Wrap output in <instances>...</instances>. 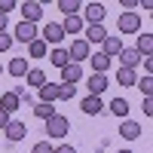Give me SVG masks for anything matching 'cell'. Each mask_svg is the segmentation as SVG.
I'll use <instances>...</instances> for the list:
<instances>
[{
    "mask_svg": "<svg viewBox=\"0 0 153 153\" xmlns=\"http://www.w3.org/2000/svg\"><path fill=\"white\" fill-rule=\"evenodd\" d=\"M68 132H71V123H68V117L55 113V117H49V120H46V135H49V138H65Z\"/></svg>",
    "mask_w": 153,
    "mask_h": 153,
    "instance_id": "cell-1",
    "label": "cell"
},
{
    "mask_svg": "<svg viewBox=\"0 0 153 153\" xmlns=\"http://www.w3.org/2000/svg\"><path fill=\"white\" fill-rule=\"evenodd\" d=\"M22 9V22H31V25H37L43 19V3L40 0H25V3L19 6Z\"/></svg>",
    "mask_w": 153,
    "mask_h": 153,
    "instance_id": "cell-2",
    "label": "cell"
},
{
    "mask_svg": "<svg viewBox=\"0 0 153 153\" xmlns=\"http://www.w3.org/2000/svg\"><path fill=\"white\" fill-rule=\"evenodd\" d=\"M117 28H120V34H138L141 31V16H138V12H123Z\"/></svg>",
    "mask_w": 153,
    "mask_h": 153,
    "instance_id": "cell-3",
    "label": "cell"
},
{
    "mask_svg": "<svg viewBox=\"0 0 153 153\" xmlns=\"http://www.w3.org/2000/svg\"><path fill=\"white\" fill-rule=\"evenodd\" d=\"M37 37H40V34H37V25H31V22H19V25H16V34H12V40L31 46Z\"/></svg>",
    "mask_w": 153,
    "mask_h": 153,
    "instance_id": "cell-4",
    "label": "cell"
},
{
    "mask_svg": "<svg viewBox=\"0 0 153 153\" xmlns=\"http://www.w3.org/2000/svg\"><path fill=\"white\" fill-rule=\"evenodd\" d=\"M40 40L49 46V43H61V40H65V31H61V25L58 22H49V25H43V37H40Z\"/></svg>",
    "mask_w": 153,
    "mask_h": 153,
    "instance_id": "cell-5",
    "label": "cell"
},
{
    "mask_svg": "<svg viewBox=\"0 0 153 153\" xmlns=\"http://www.w3.org/2000/svg\"><path fill=\"white\" fill-rule=\"evenodd\" d=\"M83 12H86V22H89V25H101V22H104V16H107L104 3H86Z\"/></svg>",
    "mask_w": 153,
    "mask_h": 153,
    "instance_id": "cell-6",
    "label": "cell"
},
{
    "mask_svg": "<svg viewBox=\"0 0 153 153\" xmlns=\"http://www.w3.org/2000/svg\"><path fill=\"white\" fill-rule=\"evenodd\" d=\"M68 58L74 61V65L86 61V58H89V43H86V40H74V43H71V49H68Z\"/></svg>",
    "mask_w": 153,
    "mask_h": 153,
    "instance_id": "cell-7",
    "label": "cell"
},
{
    "mask_svg": "<svg viewBox=\"0 0 153 153\" xmlns=\"http://www.w3.org/2000/svg\"><path fill=\"white\" fill-rule=\"evenodd\" d=\"M80 80H83V68L80 65L71 61V65L61 68V83H65V86H74V83H80Z\"/></svg>",
    "mask_w": 153,
    "mask_h": 153,
    "instance_id": "cell-8",
    "label": "cell"
},
{
    "mask_svg": "<svg viewBox=\"0 0 153 153\" xmlns=\"http://www.w3.org/2000/svg\"><path fill=\"white\" fill-rule=\"evenodd\" d=\"M3 132H6V138H9V141L16 144V141H22V138L28 135V126H25L22 120H9V126H6Z\"/></svg>",
    "mask_w": 153,
    "mask_h": 153,
    "instance_id": "cell-9",
    "label": "cell"
},
{
    "mask_svg": "<svg viewBox=\"0 0 153 153\" xmlns=\"http://www.w3.org/2000/svg\"><path fill=\"white\" fill-rule=\"evenodd\" d=\"M110 83H107V74H92L89 76V95H95V98H101V92H104Z\"/></svg>",
    "mask_w": 153,
    "mask_h": 153,
    "instance_id": "cell-10",
    "label": "cell"
},
{
    "mask_svg": "<svg viewBox=\"0 0 153 153\" xmlns=\"http://www.w3.org/2000/svg\"><path fill=\"white\" fill-rule=\"evenodd\" d=\"M61 25V31H65V37L68 34H80L83 31V16L76 12V16H65V22H58Z\"/></svg>",
    "mask_w": 153,
    "mask_h": 153,
    "instance_id": "cell-11",
    "label": "cell"
},
{
    "mask_svg": "<svg viewBox=\"0 0 153 153\" xmlns=\"http://www.w3.org/2000/svg\"><path fill=\"white\" fill-rule=\"evenodd\" d=\"M117 58L123 61L120 68H129V71H135L138 65H141V55H138V49H123V52H120Z\"/></svg>",
    "mask_w": 153,
    "mask_h": 153,
    "instance_id": "cell-12",
    "label": "cell"
},
{
    "mask_svg": "<svg viewBox=\"0 0 153 153\" xmlns=\"http://www.w3.org/2000/svg\"><path fill=\"white\" fill-rule=\"evenodd\" d=\"M101 46H104V55H107L110 61H113V58H117V55L123 52V40H120V37H110V34L104 37V43H101Z\"/></svg>",
    "mask_w": 153,
    "mask_h": 153,
    "instance_id": "cell-13",
    "label": "cell"
},
{
    "mask_svg": "<svg viewBox=\"0 0 153 153\" xmlns=\"http://www.w3.org/2000/svg\"><path fill=\"white\" fill-rule=\"evenodd\" d=\"M104 37H107V31H104V25H89L86 28V37L83 40L92 46V43H104Z\"/></svg>",
    "mask_w": 153,
    "mask_h": 153,
    "instance_id": "cell-14",
    "label": "cell"
},
{
    "mask_svg": "<svg viewBox=\"0 0 153 153\" xmlns=\"http://www.w3.org/2000/svg\"><path fill=\"white\" fill-rule=\"evenodd\" d=\"M37 92H40L43 104H55V101H58V83H46V86L37 89Z\"/></svg>",
    "mask_w": 153,
    "mask_h": 153,
    "instance_id": "cell-15",
    "label": "cell"
},
{
    "mask_svg": "<svg viewBox=\"0 0 153 153\" xmlns=\"http://www.w3.org/2000/svg\"><path fill=\"white\" fill-rule=\"evenodd\" d=\"M19 104H22V95H16V92H6L3 98H0V110H6L9 117L19 110Z\"/></svg>",
    "mask_w": 153,
    "mask_h": 153,
    "instance_id": "cell-16",
    "label": "cell"
},
{
    "mask_svg": "<svg viewBox=\"0 0 153 153\" xmlns=\"http://www.w3.org/2000/svg\"><path fill=\"white\" fill-rule=\"evenodd\" d=\"M120 135L126 138V141H135V138H141V126L132 123V120H126V123L120 126Z\"/></svg>",
    "mask_w": 153,
    "mask_h": 153,
    "instance_id": "cell-17",
    "label": "cell"
},
{
    "mask_svg": "<svg viewBox=\"0 0 153 153\" xmlns=\"http://www.w3.org/2000/svg\"><path fill=\"white\" fill-rule=\"evenodd\" d=\"M80 110L86 113V117H95V113H101V98H95V95H89V98H83V104H80Z\"/></svg>",
    "mask_w": 153,
    "mask_h": 153,
    "instance_id": "cell-18",
    "label": "cell"
},
{
    "mask_svg": "<svg viewBox=\"0 0 153 153\" xmlns=\"http://www.w3.org/2000/svg\"><path fill=\"white\" fill-rule=\"evenodd\" d=\"M6 71H9L12 76H25V74L31 71V68H28V58H12L9 65H6Z\"/></svg>",
    "mask_w": 153,
    "mask_h": 153,
    "instance_id": "cell-19",
    "label": "cell"
},
{
    "mask_svg": "<svg viewBox=\"0 0 153 153\" xmlns=\"http://www.w3.org/2000/svg\"><path fill=\"white\" fill-rule=\"evenodd\" d=\"M135 49H138V55H141V58H147V55L153 52V34H141Z\"/></svg>",
    "mask_w": 153,
    "mask_h": 153,
    "instance_id": "cell-20",
    "label": "cell"
},
{
    "mask_svg": "<svg viewBox=\"0 0 153 153\" xmlns=\"http://www.w3.org/2000/svg\"><path fill=\"white\" fill-rule=\"evenodd\" d=\"M107 68H110V58L104 52H95L92 55V74H107Z\"/></svg>",
    "mask_w": 153,
    "mask_h": 153,
    "instance_id": "cell-21",
    "label": "cell"
},
{
    "mask_svg": "<svg viewBox=\"0 0 153 153\" xmlns=\"http://www.w3.org/2000/svg\"><path fill=\"white\" fill-rule=\"evenodd\" d=\"M117 83L120 86H135L138 83V74L129 71V68H117Z\"/></svg>",
    "mask_w": 153,
    "mask_h": 153,
    "instance_id": "cell-22",
    "label": "cell"
},
{
    "mask_svg": "<svg viewBox=\"0 0 153 153\" xmlns=\"http://www.w3.org/2000/svg\"><path fill=\"white\" fill-rule=\"evenodd\" d=\"M49 61H52V65L61 71V68H65V65H71V58H68V49H52V52H49Z\"/></svg>",
    "mask_w": 153,
    "mask_h": 153,
    "instance_id": "cell-23",
    "label": "cell"
},
{
    "mask_svg": "<svg viewBox=\"0 0 153 153\" xmlns=\"http://www.w3.org/2000/svg\"><path fill=\"white\" fill-rule=\"evenodd\" d=\"M110 113L120 117V120H126V113H129V101H126V98H113L110 101Z\"/></svg>",
    "mask_w": 153,
    "mask_h": 153,
    "instance_id": "cell-24",
    "label": "cell"
},
{
    "mask_svg": "<svg viewBox=\"0 0 153 153\" xmlns=\"http://www.w3.org/2000/svg\"><path fill=\"white\" fill-rule=\"evenodd\" d=\"M28 52H31V58H46V55H49V46L40 40V37H37V40L28 46Z\"/></svg>",
    "mask_w": 153,
    "mask_h": 153,
    "instance_id": "cell-25",
    "label": "cell"
},
{
    "mask_svg": "<svg viewBox=\"0 0 153 153\" xmlns=\"http://www.w3.org/2000/svg\"><path fill=\"white\" fill-rule=\"evenodd\" d=\"M25 76H28V86H34V89H40V86L49 83V80H46V74H43V71H34V68L25 74Z\"/></svg>",
    "mask_w": 153,
    "mask_h": 153,
    "instance_id": "cell-26",
    "label": "cell"
},
{
    "mask_svg": "<svg viewBox=\"0 0 153 153\" xmlns=\"http://www.w3.org/2000/svg\"><path fill=\"white\" fill-rule=\"evenodd\" d=\"M34 117L49 120V117H55V107H52V104H43V101H37V104H34Z\"/></svg>",
    "mask_w": 153,
    "mask_h": 153,
    "instance_id": "cell-27",
    "label": "cell"
},
{
    "mask_svg": "<svg viewBox=\"0 0 153 153\" xmlns=\"http://www.w3.org/2000/svg\"><path fill=\"white\" fill-rule=\"evenodd\" d=\"M80 6H83L80 0H58V12H65V16H76Z\"/></svg>",
    "mask_w": 153,
    "mask_h": 153,
    "instance_id": "cell-28",
    "label": "cell"
},
{
    "mask_svg": "<svg viewBox=\"0 0 153 153\" xmlns=\"http://www.w3.org/2000/svg\"><path fill=\"white\" fill-rule=\"evenodd\" d=\"M135 86L144 92V98H150V95H153V76H144V80H141V83H135Z\"/></svg>",
    "mask_w": 153,
    "mask_h": 153,
    "instance_id": "cell-29",
    "label": "cell"
},
{
    "mask_svg": "<svg viewBox=\"0 0 153 153\" xmlns=\"http://www.w3.org/2000/svg\"><path fill=\"white\" fill-rule=\"evenodd\" d=\"M74 92H76V86H65V83H58V98H74Z\"/></svg>",
    "mask_w": 153,
    "mask_h": 153,
    "instance_id": "cell-30",
    "label": "cell"
},
{
    "mask_svg": "<svg viewBox=\"0 0 153 153\" xmlns=\"http://www.w3.org/2000/svg\"><path fill=\"white\" fill-rule=\"evenodd\" d=\"M31 153H55V147H52V144H49V141H37Z\"/></svg>",
    "mask_w": 153,
    "mask_h": 153,
    "instance_id": "cell-31",
    "label": "cell"
},
{
    "mask_svg": "<svg viewBox=\"0 0 153 153\" xmlns=\"http://www.w3.org/2000/svg\"><path fill=\"white\" fill-rule=\"evenodd\" d=\"M9 49H12V37L3 31V34H0V52H9Z\"/></svg>",
    "mask_w": 153,
    "mask_h": 153,
    "instance_id": "cell-32",
    "label": "cell"
},
{
    "mask_svg": "<svg viewBox=\"0 0 153 153\" xmlns=\"http://www.w3.org/2000/svg\"><path fill=\"white\" fill-rule=\"evenodd\" d=\"M16 6H19L16 0H0V16H6V12H12Z\"/></svg>",
    "mask_w": 153,
    "mask_h": 153,
    "instance_id": "cell-33",
    "label": "cell"
},
{
    "mask_svg": "<svg viewBox=\"0 0 153 153\" xmlns=\"http://www.w3.org/2000/svg\"><path fill=\"white\" fill-rule=\"evenodd\" d=\"M141 110H144V117H153V98H144V107Z\"/></svg>",
    "mask_w": 153,
    "mask_h": 153,
    "instance_id": "cell-34",
    "label": "cell"
},
{
    "mask_svg": "<svg viewBox=\"0 0 153 153\" xmlns=\"http://www.w3.org/2000/svg\"><path fill=\"white\" fill-rule=\"evenodd\" d=\"M9 120H12L9 113H6V110H0V129H6V126H9Z\"/></svg>",
    "mask_w": 153,
    "mask_h": 153,
    "instance_id": "cell-35",
    "label": "cell"
},
{
    "mask_svg": "<svg viewBox=\"0 0 153 153\" xmlns=\"http://www.w3.org/2000/svg\"><path fill=\"white\" fill-rule=\"evenodd\" d=\"M55 153H76L71 144H61V147H55Z\"/></svg>",
    "mask_w": 153,
    "mask_h": 153,
    "instance_id": "cell-36",
    "label": "cell"
},
{
    "mask_svg": "<svg viewBox=\"0 0 153 153\" xmlns=\"http://www.w3.org/2000/svg\"><path fill=\"white\" fill-rule=\"evenodd\" d=\"M6 31V16H0V34Z\"/></svg>",
    "mask_w": 153,
    "mask_h": 153,
    "instance_id": "cell-37",
    "label": "cell"
},
{
    "mask_svg": "<svg viewBox=\"0 0 153 153\" xmlns=\"http://www.w3.org/2000/svg\"><path fill=\"white\" fill-rule=\"evenodd\" d=\"M117 153H132V150H117Z\"/></svg>",
    "mask_w": 153,
    "mask_h": 153,
    "instance_id": "cell-38",
    "label": "cell"
},
{
    "mask_svg": "<svg viewBox=\"0 0 153 153\" xmlns=\"http://www.w3.org/2000/svg\"><path fill=\"white\" fill-rule=\"evenodd\" d=\"M0 74H3V65H0Z\"/></svg>",
    "mask_w": 153,
    "mask_h": 153,
    "instance_id": "cell-39",
    "label": "cell"
}]
</instances>
